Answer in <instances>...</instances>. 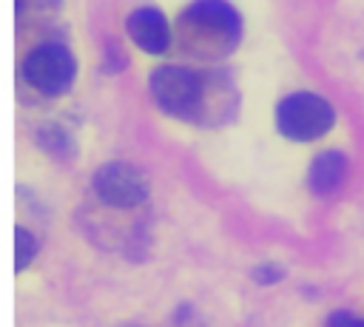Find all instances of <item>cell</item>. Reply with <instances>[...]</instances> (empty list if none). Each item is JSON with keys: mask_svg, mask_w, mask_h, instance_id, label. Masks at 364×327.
Returning a JSON list of instances; mask_svg holds the SVG:
<instances>
[{"mask_svg": "<svg viewBox=\"0 0 364 327\" xmlns=\"http://www.w3.org/2000/svg\"><path fill=\"white\" fill-rule=\"evenodd\" d=\"M333 119H336L333 105L313 91L287 94L276 105V128L287 139H299V142L318 139L333 128Z\"/></svg>", "mask_w": 364, "mask_h": 327, "instance_id": "obj_1", "label": "cell"}, {"mask_svg": "<svg viewBox=\"0 0 364 327\" xmlns=\"http://www.w3.org/2000/svg\"><path fill=\"white\" fill-rule=\"evenodd\" d=\"M23 74L37 91L57 97V94H65L71 88L74 74H77V63L65 45L43 43L34 51H28V57L23 63Z\"/></svg>", "mask_w": 364, "mask_h": 327, "instance_id": "obj_2", "label": "cell"}, {"mask_svg": "<svg viewBox=\"0 0 364 327\" xmlns=\"http://www.w3.org/2000/svg\"><path fill=\"white\" fill-rule=\"evenodd\" d=\"M151 94L162 111L191 117L202 102V80L182 65H159L151 74Z\"/></svg>", "mask_w": 364, "mask_h": 327, "instance_id": "obj_3", "label": "cell"}, {"mask_svg": "<svg viewBox=\"0 0 364 327\" xmlns=\"http://www.w3.org/2000/svg\"><path fill=\"white\" fill-rule=\"evenodd\" d=\"M94 193L111 208H136L148 196V182L128 162H105L94 173Z\"/></svg>", "mask_w": 364, "mask_h": 327, "instance_id": "obj_4", "label": "cell"}, {"mask_svg": "<svg viewBox=\"0 0 364 327\" xmlns=\"http://www.w3.org/2000/svg\"><path fill=\"white\" fill-rule=\"evenodd\" d=\"M182 23L196 34H216L222 48H230L239 37V14L225 0H193L185 9Z\"/></svg>", "mask_w": 364, "mask_h": 327, "instance_id": "obj_5", "label": "cell"}, {"mask_svg": "<svg viewBox=\"0 0 364 327\" xmlns=\"http://www.w3.org/2000/svg\"><path fill=\"white\" fill-rule=\"evenodd\" d=\"M125 28H128V37L148 54H162L168 48L171 31H168V23L159 9H151V6L134 9L125 20Z\"/></svg>", "mask_w": 364, "mask_h": 327, "instance_id": "obj_6", "label": "cell"}, {"mask_svg": "<svg viewBox=\"0 0 364 327\" xmlns=\"http://www.w3.org/2000/svg\"><path fill=\"white\" fill-rule=\"evenodd\" d=\"M344 173H347V159L341 151H321L313 162H310V171H307V182H310V191L324 196V193H333L341 182H344Z\"/></svg>", "mask_w": 364, "mask_h": 327, "instance_id": "obj_7", "label": "cell"}, {"mask_svg": "<svg viewBox=\"0 0 364 327\" xmlns=\"http://www.w3.org/2000/svg\"><path fill=\"white\" fill-rule=\"evenodd\" d=\"M37 253V239L26 227H14V267L26 270Z\"/></svg>", "mask_w": 364, "mask_h": 327, "instance_id": "obj_8", "label": "cell"}, {"mask_svg": "<svg viewBox=\"0 0 364 327\" xmlns=\"http://www.w3.org/2000/svg\"><path fill=\"white\" fill-rule=\"evenodd\" d=\"M324 327H364V318L347 313V310H333L324 321Z\"/></svg>", "mask_w": 364, "mask_h": 327, "instance_id": "obj_9", "label": "cell"}, {"mask_svg": "<svg viewBox=\"0 0 364 327\" xmlns=\"http://www.w3.org/2000/svg\"><path fill=\"white\" fill-rule=\"evenodd\" d=\"M282 276H284V270L276 267V264H259V267L253 270V279H256L259 284H273V282H279Z\"/></svg>", "mask_w": 364, "mask_h": 327, "instance_id": "obj_10", "label": "cell"}]
</instances>
